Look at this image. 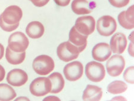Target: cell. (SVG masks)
<instances>
[{
    "instance_id": "cell-26",
    "label": "cell",
    "mask_w": 134,
    "mask_h": 101,
    "mask_svg": "<svg viewBox=\"0 0 134 101\" xmlns=\"http://www.w3.org/2000/svg\"><path fill=\"white\" fill-rule=\"evenodd\" d=\"M55 4L60 7H66L70 3V0H54Z\"/></svg>"
},
{
    "instance_id": "cell-27",
    "label": "cell",
    "mask_w": 134,
    "mask_h": 101,
    "mask_svg": "<svg viewBox=\"0 0 134 101\" xmlns=\"http://www.w3.org/2000/svg\"><path fill=\"white\" fill-rule=\"evenodd\" d=\"M5 69L2 65H0V82L2 81L5 78Z\"/></svg>"
},
{
    "instance_id": "cell-4",
    "label": "cell",
    "mask_w": 134,
    "mask_h": 101,
    "mask_svg": "<svg viewBox=\"0 0 134 101\" xmlns=\"http://www.w3.org/2000/svg\"><path fill=\"white\" fill-rule=\"evenodd\" d=\"M8 47L16 53H22L28 48L29 41L27 36L21 32L13 33L8 38Z\"/></svg>"
},
{
    "instance_id": "cell-10",
    "label": "cell",
    "mask_w": 134,
    "mask_h": 101,
    "mask_svg": "<svg viewBox=\"0 0 134 101\" xmlns=\"http://www.w3.org/2000/svg\"><path fill=\"white\" fill-rule=\"evenodd\" d=\"M64 75L66 78L69 81L78 80L83 76V66L79 61L70 62L64 66Z\"/></svg>"
},
{
    "instance_id": "cell-11",
    "label": "cell",
    "mask_w": 134,
    "mask_h": 101,
    "mask_svg": "<svg viewBox=\"0 0 134 101\" xmlns=\"http://www.w3.org/2000/svg\"><path fill=\"white\" fill-rule=\"evenodd\" d=\"M28 80V76L25 71L20 69H14L8 73L7 81L11 86L21 87L25 84Z\"/></svg>"
},
{
    "instance_id": "cell-19",
    "label": "cell",
    "mask_w": 134,
    "mask_h": 101,
    "mask_svg": "<svg viewBox=\"0 0 134 101\" xmlns=\"http://www.w3.org/2000/svg\"><path fill=\"white\" fill-rule=\"evenodd\" d=\"M71 8L72 11L77 15L88 14L92 11L87 0H73Z\"/></svg>"
},
{
    "instance_id": "cell-22",
    "label": "cell",
    "mask_w": 134,
    "mask_h": 101,
    "mask_svg": "<svg viewBox=\"0 0 134 101\" xmlns=\"http://www.w3.org/2000/svg\"><path fill=\"white\" fill-rule=\"evenodd\" d=\"M127 86L124 81L120 80L114 81L107 86V91L113 94H120L126 91Z\"/></svg>"
},
{
    "instance_id": "cell-7",
    "label": "cell",
    "mask_w": 134,
    "mask_h": 101,
    "mask_svg": "<svg viewBox=\"0 0 134 101\" xmlns=\"http://www.w3.org/2000/svg\"><path fill=\"white\" fill-rule=\"evenodd\" d=\"M117 29L115 19L110 16H103L97 22V29L101 35L109 36L114 33Z\"/></svg>"
},
{
    "instance_id": "cell-15",
    "label": "cell",
    "mask_w": 134,
    "mask_h": 101,
    "mask_svg": "<svg viewBox=\"0 0 134 101\" xmlns=\"http://www.w3.org/2000/svg\"><path fill=\"white\" fill-rule=\"evenodd\" d=\"M133 6H131L126 11L122 12L118 16L119 24L126 29H132L134 28Z\"/></svg>"
},
{
    "instance_id": "cell-16",
    "label": "cell",
    "mask_w": 134,
    "mask_h": 101,
    "mask_svg": "<svg viewBox=\"0 0 134 101\" xmlns=\"http://www.w3.org/2000/svg\"><path fill=\"white\" fill-rule=\"evenodd\" d=\"M44 31V25L38 21H33L29 23L26 28V33L32 39H38L42 37Z\"/></svg>"
},
{
    "instance_id": "cell-28",
    "label": "cell",
    "mask_w": 134,
    "mask_h": 101,
    "mask_svg": "<svg viewBox=\"0 0 134 101\" xmlns=\"http://www.w3.org/2000/svg\"><path fill=\"white\" fill-rule=\"evenodd\" d=\"M4 55V47L0 43V60L2 59Z\"/></svg>"
},
{
    "instance_id": "cell-24",
    "label": "cell",
    "mask_w": 134,
    "mask_h": 101,
    "mask_svg": "<svg viewBox=\"0 0 134 101\" xmlns=\"http://www.w3.org/2000/svg\"><path fill=\"white\" fill-rule=\"evenodd\" d=\"M110 4L114 7L122 8L126 6L129 3L130 0H109Z\"/></svg>"
},
{
    "instance_id": "cell-2",
    "label": "cell",
    "mask_w": 134,
    "mask_h": 101,
    "mask_svg": "<svg viewBox=\"0 0 134 101\" xmlns=\"http://www.w3.org/2000/svg\"><path fill=\"white\" fill-rule=\"evenodd\" d=\"M32 67L36 74L40 76H47L54 70V62L48 55H40L34 59Z\"/></svg>"
},
{
    "instance_id": "cell-5",
    "label": "cell",
    "mask_w": 134,
    "mask_h": 101,
    "mask_svg": "<svg viewBox=\"0 0 134 101\" xmlns=\"http://www.w3.org/2000/svg\"><path fill=\"white\" fill-rule=\"evenodd\" d=\"M51 87V82L48 78L38 77L30 84L29 90L32 95L41 97L50 93Z\"/></svg>"
},
{
    "instance_id": "cell-6",
    "label": "cell",
    "mask_w": 134,
    "mask_h": 101,
    "mask_svg": "<svg viewBox=\"0 0 134 101\" xmlns=\"http://www.w3.org/2000/svg\"><path fill=\"white\" fill-rule=\"evenodd\" d=\"M85 74L91 81L100 82L105 77V68L103 64L99 62H90L86 65Z\"/></svg>"
},
{
    "instance_id": "cell-21",
    "label": "cell",
    "mask_w": 134,
    "mask_h": 101,
    "mask_svg": "<svg viewBox=\"0 0 134 101\" xmlns=\"http://www.w3.org/2000/svg\"><path fill=\"white\" fill-rule=\"evenodd\" d=\"M17 94L12 87L7 84H0V100H12Z\"/></svg>"
},
{
    "instance_id": "cell-20",
    "label": "cell",
    "mask_w": 134,
    "mask_h": 101,
    "mask_svg": "<svg viewBox=\"0 0 134 101\" xmlns=\"http://www.w3.org/2000/svg\"><path fill=\"white\" fill-rule=\"evenodd\" d=\"M26 57L25 51L22 53H16L12 51L7 47L6 49L5 58L8 63L12 65H19L24 62Z\"/></svg>"
},
{
    "instance_id": "cell-8",
    "label": "cell",
    "mask_w": 134,
    "mask_h": 101,
    "mask_svg": "<svg viewBox=\"0 0 134 101\" xmlns=\"http://www.w3.org/2000/svg\"><path fill=\"white\" fill-rule=\"evenodd\" d=\"M74 26L79 33L88 36L95 31L96 20L91 16H81L76 19Z\"/></svg>"
},
{
    "instance_id": "cell-17",
    "label": "cell",
    "mask_w": 134,
    "mask_h": 101,
    "mask_svg": "<svg viewBox=\"0 0 134 101\" xmlns=\"http://www.w3.org/2000/svg\"><path fill=\"white\" fill-rule=\"evenodd\" d=\"M103 96L102 89L97 86L88 84L83 91L82 99L83 100H100Z\"/></svg>"
},
{
    "instance_id": "cell-9",
    "label": "cell",
    "mask_w": 134,
    "mask_h": 101,
    "mask_svg": "<svg viewBox=\"0 0 134 101\" xmlns=\"http://www.w3.org/2000/svg\"><path fill=\"white\" fill-rule=\"evenodd\" d=\"M125 67V60L122 56L116 55L108 60L106 63L107 71L110 76H119Z\"/></svg>"
},
{
    "instance_id": "cell-12",
    "label": "cell",
    "mask_w": 134,
    "mask_h": 101,
    "mask_svg": "<svg viewBox=\"0 0 134 101\" xmlns=\"http://www.w3.org/2000/svg\"><path fill=\"white\" fill-rule=\"evenodd\" d=\"M111 50L110 45L105 42L96 44L92 50V56L97 61L103 62L109 59L111 55Z\"/></svg>"
},
{
    "instance_id": "cell-13",
    "label": "cell",
    "mask_w": 134,
    "mask_h": 101,
    "mask_svg": "<svg viewBox=\"0 0 134 101\" xmlns=\"http://www.w3.org/2000/svg\"><path fill=\"white\" fill-rule=\"evenodd\" d=\"M127 46V39L124 34L118 33L114 34L110 40V47L114 53L122 54Z\"/></svg>"
},
{
    "instance_id": "cell-1",
    "label": "cell",
    "mask_w": 134,
    "mask_h": 101,
    "mask_svg": "<svg viewBox=\"0 0 134 101\" xmlns=\"http://www.w3.org/2000/svg\"><path fill=\"white\" fill-rule=\"evenodd\" d=\"M23 12L17 6L7 7L0 15V27L5 32H12L16 29L22 18Z\"/></svg>"
},
{
    "instance_id": "cell-25",
    "label": "cell",
    "mask_w": 134,
    "mask_h": 101,
    "mask_svg": "<svg viewBox=\"0 0 134 101\" xmlns=\"http://www.w3.org/2000/svg\"><path fill=\"white\" fill-rule=\"evenodd\" d=\"M34 6L38 7H41L47 5L49 0H30Z\"/></svg>"
},
{
    "instance_id": "cell-14",
    "label": "cell",
    "mask_w": 134,
    "mask_h": 101,
    "mask_svg": "<svg viewBox=\"0 0 134 101\" xmlns=\"http://www.w3.org/2000/svg\"><path fill=\"white\" fill-rule=\"evenodd\" d=\"M88 36L79 33L75 26H73L69 33V41L76 46L79 49L80 52H82L87 46Z\"/></svg>"
},
{
    "instance_id": "cell-3",
    "label": "cell",
    "mask_w": 134,
    "mask_h": 101,
    "mask_svg": "<svg viewBox=\"0 0 134 101\" xmlns=\"http://www.w3.org/2000/svg\"><path fill=\"white\" fill-rule=\"evenodd\" d=\"M80 53L79 49L69 41L62 42L57 49L58 57L64 62H69L77 59Z\"/></svg>"
},
{
    "instance_id": "cell-18",
    "label": "cell",
    "mask_w": 134,
    "mask_h": 101,
    "mask_svg": "<svg viewBox=\"0 0 134 101\" xmlns=\"http://www.w3.org/2000/svg\"><path fill=\"white\" fill-rule=\"evenodd\" d=\"M51 82V93H59L62 91L64 87L65 82L62 75L59 72H55L48 77Z\"/></svg>"
},
{
    "instance_id": "cell-23",
    "label": "cell",
    "mask_w": 134,
    "mask_h": 101,
    "mask_svg": "<svg viewBox=\"0 0 134 101\" xmlns=\"http://www.w3.org/2000/svg\"><path fill=\"white\" fill-rule=\"evenodd\" d=\"M124 78L126 82L133 84V66H131L126 69L124 72Z\"/></svg>"
}]
</instances>
